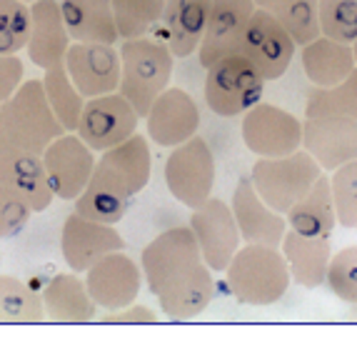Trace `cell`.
Wrapping results in <instances>:
<instances>
[{
  "label": "cell",
  "instance_id": "6da1fadb",
  "mask_svg": "<svg viewBox=\"0 0 357 355\" xmlns=\"http://www.w3.org/2000/svg\"><path fill=\"white\" fill-rule=\"evenodd\" d=\"M150 173L153 155L148 138L135 133L120 145L100 153L88 188L77 196L75 210L96 223H120L132 198L150 183Z\"/></svg>",
  "mask_w": 357,
  "mask_h": 355
},
{
  "label": "cell",
  "instance_id": "7a4b0ae2",
  "mask_svg": "<svg viewBox=\"0 0 357 355\" xmlns=\"http://www.w3.org/2000/svg\"><path fill=\"white\" fill-rule=\"evenodd\" d=\"M66 128L55 118L43 80H25L8 101L0 103V155L40 153Z\"/></svg>",
  "mask_w": 357,
  "mask_h": 355
},
{
  "label": "cell",
  "instance_id": "3957f363",
  "mask_svg": "<svg viewBox=\"0 0 357 355\" xmlns=\"http://www.w3.org/2000/svg\"><path fill=\"white\" fill-rule=\"evenodd\" d=\"M227 288L243 305H273L292 283L290 268L280 248L248 243L235 253L225 270Z\"/></svg>",
  "mask_w": 357,
  "mask_h": 355
},
{
  "label": "cell",
  "instance_id": "277c9868",
  "mask_svg": "<svg viewBox=\"0 0 357 355\" xmlns=\"http://www.w3.org/2000/svg\"><path fill=\"white\" fill-rule=\"evenodd\" d=\"M120 58H123L120 93L132 103L137 115L145 118L153 103L170 88L175 55L165 41L143 36L120 43Z\"/></svg>",
  "mask_w": 357,
  "mask_h": 355
},
{
  "label": "cell",
  "instance_id": "5b68a950",
  "mask_svg": "<svg viewBox=\"0 0 357 355\" xmlns=\"http://www.w3.org/2000/svg\"><path fill=\"white\" fill-rule=\"evenodd\" d=\"M322 173L325 171L320 163L305 148H300L282 158H257L250 171V180L262 201L278 213L287 215V210L300 198L307 196Z\"/></svg>",
  "mask_w": 357,
  "mask_h": 355
},
{
  "label": "cell",
  "instance_id": "8992f818",
  "mask_svg": "<svg viewBox=\"0 0 357 355\" xmlns=\"http://www.w3.org/2000/svg\"><path fill=\"white\" fill-rule=\"evenodd\" d=\"M265 78L257 68L240 53L220 58L208 68L205 78V103L220 118L245 115L252 106H257L265 90Z\"/></svg>",
  "mask_w": 357,
  "mask_h": 355
},
{
  "label": "cell",
  "instance_id": "52a82bcc",
  "mask_svg": "<svg viewBox=\"0 0 357 355\" xmlns=\"http://www.w3.org/2000/svg\"><path fill=\"white\" fill-rule=\"evenodd\" d=\"M165 185L170 196L185 208H200L213 198L215 188V155L208 140L200 136L173 148L165 160Z\"/></svg>",
  "mask_w": 357,
  "mask_h": 355
},
{
  "label": "cell",
  "instance_id": "ba28073f",
  "mask_svg": "<svg viewBox=\"0 0 357 355\" xmlns=\"http://www.w3.org/2000/svg\"><path fill=\"white\" fill-rule=\"evenodd\" d=\"M240 133L257 158H282L303 148V120L273 103H257L245 113Z\"/></svg>",
  "mask_w": 357,
  "mask_h": 355
},
{
  "label": "cell",
  "instance_id": "9c48e42d",
  "mask_svg": "<svg viewBox=\"0 0 357 355\" xmlns=\"http://www.w3.org/2000/svg\"><path fill=\"white\" fill-rule=\"evenodd\" d=\"M295 48L298 43L292 41L285 25L275 18V13L257 8L245 28L238 53L250 60L257 73L270 83L287 73L292 58H295Z\"/></svg>",
  "mask_w": 357,
  "mask_h": 355
},
{
  "label": "cell",
  "instance_id": "30bf717a",
  "mask_svg": "<svg viewBox=\"0 0 357 355\" xmlns=\"http://www.w3.org/2000/svg\"><path fill=\"white\" fill-rule=\"evenodd\" d=\"M137 120L140 115L132 108V103L118 90V93L88 98L75 133L96 153H105L130 136H135Z\"/></svg>",
  "mask_w": 357,
  "mask_h": 355
},
{
  "label": "cell",
  "instance_id": "8fae6325",
  "mask_svg": "<svg viewBox=\"0 0 357 355\" xmlns=\"http://www.w3.org/2000/svg\"><path fill=\"white\" fill-rule=\"evenodd\" d=\"M43 163L50 188L60 201H77L96 173V150L77 133H63L43 150Z\"/></svg>",
  "mask_w": 357,
  "mask_h": 355
},
{
  "label": "cell",
  "instance_id": "7c38bea8",
  "mask_svg": "<svg viewBox=\"0 0 357 355\" xmlns=\"http://www.w3.org/2000/svg\"><path fill=\"white\" fill-rule=\"evenodd\" d=\"M190 228L195 233L203 261L213 273H225L230 261L243 248V233L238 220L232 215V208L220 198H210L190 215Z\"/></svg>",
  "mask_w": 357,
  "mask_h": 355
},
{
  "label": "cell",
  "instance_id": "4fadbf2b",
  "mask_svg": "<svg viewBox=\"0 0 357 355\" xmlns=\"http://www.w3.org/2000/svg\"><path fill=\"white\" fill-rule=\"evenodd\" d=\"M200 261H203V250H200V243H197L190 225H178V228L162 231L145 245L143 255H140L145 283L153 296L167 280H173L178 273L188 270Z\"/></svg>",
  "mask_w": 357,
  "mask_h": 355
},
{
  "label": "cell",
  "instance_id": "5bb4252c",
  "mask_svg": "<svg viewBox=\"0 0 357 355\" xmlns=\"http://www.w3.org/2000/svg\"><path fill=\"white\" fill-rule=\"evenodd\" d=\"M143 280V266L123 250L102 255L100 261L85 273L90 296L98 303V308H102L105 313L132 305L140 296Z\"/></svg>",
  "mask_w": 357,
  "mask_h": 355
},
{
  "label": "cell",
  "instance_id": "9a60e30c",
  "mask_svg": "<svg viewBox=\"0 0 357 355\" xmlns=\"http://www.w3.org/2000/svg\"><path fill=\"white\" fill-rule=\"evenodd\" d=\"M66 68L75 88L85 98L118 93L123 78V58L115 45L105 43H73L66 55Z\"/></svg>",
  "mask_w": 357,
  "mask_h": 355
},
{
  "label": "cell",
  "instance_id": "2e32d148",
  "mask_svg": "<svg viewBox=\"0 0 357 355\" xmlns=\"http://www.w3.org/2000/svg\"><path fill=\"white\" fill-rule=\"evenodd\" d=\"M123 248H126V243H123V236L118 233L115 225L96 223V220L80 215L77 210H73L63 220L60 253H63V261L68 263L70 270L88 273L102 255Z\"/></svg>",
  "mask_w": 357,
  "mask_h": 355
},
{
  "label": "cell",
  "instance_id": "e0dca14e",
  "mask_svg": "<svg viewBox=\"0 0 357 355\" xmlns=\"http://www.w3.org/2000/svg\"><path fill=\"white\" fill-rule=\"evenodd\" d=\"M145 125H148V138L155 145L178 148L185 140L197 136L200 108L188 90L167 88L148 110Z\"/></svg>",
  "mask_w": 357,
  "mask_h": 355
},
{
  "label": "cell",
  "instance_id": "ac0fdd59",
  "mask_svg": "<svg viewBox=\"0 0 357 355\" xmlns=\"http://www.w3.org/2000/svg\"><path fill=\"white\" fill-rule=\"evenodd\" d=\"M255 10V0H213L208 28H205L203 43L197 48V58L205 71L225 55L238 53L245 28Z\"/></svg>",
  "mask_w": 357,
  "mask_h": 355
},
{
  "label": "cell",
  "instance_id": "d6986e66",
  "mask_svg": "<svg viewBox=\"0 0 357 355\" xmlns=\"http://www.w3.org/2000/svg\"><path fill=\"white\" fill-rule=\"evenodd\" d=\"M303 148L322 166V171H337L357 160V120L352 118H305Z\"/></svg>",
  "mask_w": 357,
  "mask_h": 355
},
{
  "label": "cell",
  "instance_id": "ffe728a7",
  "mask_svg": "<svg viewBox=\"0 0 357 355\" xmlns=\"http://www.w3.org/2000/svg\"><path fill=\"white\" fill-rule=\"evenodd\" d=\"M230 208L235 220H238V228L243 233L245 243H260V245L280 248L282 238L287 233V218L262 201L250 178H243L235 185Z\"/></svg>",
  "mask_w": 357,
  "mask_h": 355
},
{
  "label": "cell",
  "instance_id": "44dd1931",
  "mask_svg": "<svg viewBox=\"0 0 357 355\" xmlns=\"http://www.w3.org/2000/svg\"><path fill=\"white\" fill-rule=\"evenodd\" d=\"M33 13V28L28 41V58L40 71L66 63V55L73 45V38L68 33V25L63 20L58 0H36L30 3Z\"/></svg>",
  "mask_w": 357,
  "mask_h": 355
},
{
  "label": "cell",
  "instance_id": "7402d4cb",
  "mask_svg": "<svg viewBox=\"0 0 357 355\" xmlns=\"http://www.w3.org/2000/svg\"><path fill=\"white\" fill-rule=\"evenodd\" d=\"M43 296L45 305V318L50 323H63V326H83L96 320L98 303L93 300L85 278L80 273H58L48 280Z\"/></svg>",
  "mask_w": 357,
  "mask_h": 355
},
{
  "label": "cell",
  "instance_id": "603a6c76",
  "mask_svg": "<svg viewBox=\"0 0 357 355\" xmlns=\"http://www.w3.org/2000/svg\"><path fill=\"white\" fill-rule=\"evenodd\" d=\"M213 0H165L160 28L175 58H188L200 48Z\"/></svg>",
  "mask_w": 357,
  "mask_h": 355
},
{
  "label": "cell",
  "instance_id": "cb8c5ba5",
  "mask_svg": "<svg viewBox=\"0 0 357 355\" xmlns=\"http://www.w3.org/2000/svg\"><path fill=\"white\" fill-rule=\"evenodd\" d=\"M0 183L23 196L36 213L48 210L50 203L55 201L40 153H23L20 150V153L0 155Z\"/></svg>",
  "mask_w": 357,
  "mask_h": 355
},
{
  "label": "cell",
  "instance_id": "d4e9b609",
  "mask_svg": "<svg viewBox=\"0 0 357 355\" xmlns=\"http://www.w3.org/2000/svg\"><path fill=\"white\" fill-rule=\"evenodd\" d=\"M280 250L290 268L292 283L315 290L328 280L330 258H333L330 238H307L290 228L282 238Z\"/></svg>",
  "mask_w": 357,
  "mask_h": 355
},
{
  "label": "cell",
  "instance_id": "484cf974",
  "mask_svg": "<svg viewBox=\"0 0 357 355\" xmlns=\"http://www.w3.org/2000/svg\"><path fill=\"white\" fill-rule=\"evenodd\" d=\"M60 10L73 43L115 45L120 41L113 0H60Z\"/></svg>",
  "mask_w": 357,
  "mask_h": 355
},
{
  "label": "cell",
  "instance_id": "4316f807",
  "mask_svg": "<svg viewBox=\"0 0 357 355\" xmlns=\"http://www.w3.org/2000/svg\"><path fill=\"white\" fill-rule=\"evenodd\" d=\"M300 63H303V73L315 88H333L357 71L352 45L333 41L328 36H320L317 41L303 45Z\"/></svg>",
  "mask_w": 357,
  "mask_h": 355
},
{
  "label": "cell",
  "instance_id": "83f0119b",
  "mask_svg": "<svg viewBox=\"0 0 357 355\" xmlns=\"http://www.w3.org/2000/svg\"><path fill=\"white\" fill-rule=\"evenodd\" d=\"M287 225L292 231L303 233L307 238H330L337 223V210L333 201V183L322 173L317 183L310 188L305 198H300L287 210Z\"/></svg>",
  "mask_w": 357,
  "mask_h": 355
},
{
  "label": "cell",
  "instance_id": "f1b7e54d",
  "mask_svg": "<svg viewBox=\"0 0 357 355\" xmlns=\"http://www.w3.org/2000/svg\"><path fill=\"white\" fill-rule=\"evenodd\" d=\"M45 318L43 296L15 275H0V323L3 326H36Z\"/></svg>",
  "mask_w": 357,
  "mask_h": 355
},
{
  "label": "cell",
  "instance_id": "f546056e",
  "mask_svg": "<svg viewBox=\"0 0 357 355\" xmlns=\"http://www.w3.org/2000/svg\"><path fill=\"white\" fill-rule=\"evenodd\" d=\"M40 80H43V88H45V95H48L50 108L55 113V118L66 128V133H75L88 98L75 88V83L68 75L66 63H58V66L43 71Z\"/></svg>",
  "mask_w": 357,
  "mask_h": 355
},
{
  "label": "cell",
  "instance_id": "4dcf8cb0",
  "mask_svg": "<svg viewBox=\"0 0 357 355\" xmlns=\"http://www.w3.org/2000/svg\"><path fill=\"white\" fill-rule=\"evenodd\" d=\"M352 118L357 120V71L333 85V88H312L305 103V118Z\"/></svg>",
  "mask_w": 357,
  "mask_h": 355
},
{
  "label": "cell",
  "instance_id": "1f68e13d",
  "mask_svg": "<svg viewBox=\"0 0 357 355\" xmlns=\"http://www.w3.org/2000/svg\"><path fill=\"white\" fill-rule=\"evenodd\" d=\"M115 23L120 30V41L143 38L148 30L160 23L165 0H113Z\"/></svg>",
  "mask_w": 357,
  "mask_h": 355
},
{
  "label": "cell",
  "instance_id": "d6a6232c",
  "mask_svg": "<svg viewBox=\"0 0 357 355\" xmlns=\"http://www.w3.org/2000/svg\"><path fill=\"white\" fill-rule=\"evenodd\" d=\"M33 13L25 0H0V53L18 55L28 48Z\"/></svg>",
  "mask_w": 357,
  "mask_h": 355
},
{
  "label": "cell",
  "instance_id": "836d02e7",
  "mask_svg": "<svg viewBox=\"0 0 357 355\" xmlns=\"http://www.w3.org/2000/svg\"><path fill=\"white\" fill-rule=\"evenodd\" d=\"M273 13L300 48L322 36L320 0H287L285 6H280Z\"/></svg>",
  "mask_w": 357,
  "mask_h": 355
},
{
  "label": "cell",
  "instance_id": "e575fe53",
  "mask_svg": "<svg viewBox=\"0 0 357 355\" xmlns=\"http://www.w3.org/2000/svg\"><path fill=\"white\" fill-rule=\"evenodd\" d=\"M322 36L340 43L357 41V0H320Z\"/></svg>",
  "mask_w": 357,
  "mask_h": 355
},
{
  "label": "cell",
  "instance_id": "d590c367",
  "mask_svg": "<svg viewBox=\"0 0 357 355\" xmlns=\"http://www.w3.org/2000/svg\"><path fill=\"white\" fill-rule=\"evenodd\" d=\"M337 223L347 231H357V160L340 166L330 175Z\"/></svg>",
  "mask_w": 357,
  "mask_h": 355
},
{
  "label": "cell",
  "instance_id": "8d00e7d4",
  "mask_svg": "<svg viewBox=\"0 0 357 355\" xmlns=\"http://www.w3.org/2000/svg\"><path fill=\"white\" fill-rule=\"evenodd\" d=\"M325 283L337 300L357 305V245H347L330 258Z\"/></svg>",
  "mask_w": 357,
  "mask_h": 355
},
{
  "label": "cell",
  "instance_id": "74e56055",
  "mask_svg": "<svg viewBox=\"0 0 357 355\" xmlns=\"http://www.w3.org/2000/svg\"><path fill=\"white\" fill-rule=\"evenodd\" d=\"M33 208L28 205L23 196H18L13 188L0 183V240L15 238L25 231V225L33 218Z\"/></svg>",
  "mask_w": 357,
  "mask_h": 355
},
{
  "label": "cell",
  "instance_id": "f35d334b",
  "mask_svg": "<svg viewBox=\"0 0 357 355\" xmlns=\"http://www.w3.org/2000/svg\"><path fill=\"white\" fill-rule=\"evenodd\" d=\"M25 83V66L18 55L0 53V103L8 101Z\"/></svg>",
  "mask_w": 357,
  "mask_h": 355
},
{
  "label": "cell",
  "instance_id": "ab89813d",
  "mask_svg": "<svg viewBox=\"0 0 357 355\" xmlns=\"http://www.w3.org/2000/svg\"><path fill=\"white\" fill-rule=\"evenodd\" d=\"M102 323H145V326H153V323H158V313L150 310L148 305L132 303L128 308L107 310V313L102 315Z\"/></svg>",
  "mask_w": 357,
  "mask_h": 355
},
{
  "label": "cell",
  "instance_id": "60d3db41",
  "mask_svg": "<svg viewBox=\"0 0 357 355\" xmlns=\"http://www.w3.org/2000/svg\"><path fill=\"white\" fill-rule=\"evenodd\" d=\"M285 3H287V0H255L257 8H265V10H270V13L278 10V8L285 6Z\"/></svg>",
  "mask_w": 357,
  "mask_h": 355
},
{
  "label": "cell",
  "instance_id": "b9f144b4",
  "mask_svg": "<svg viewBox=\"0 0 357 355\" xmlns=\"http://www.w3.org/2000/svg\"><path fill=\"white\" fill-rule=\"evenodd\" d=\"M352 53H355V63H357V41L352 43Z\"/></svg>",
  "mask_w": 357,
  "mask_h": 355
},
{
  "label": "cell",
  "instance_id": "7bdbcfd3",
  "mask_svg": "<svg viewBox=\"0 0 357 355\" xmlns=\"http://www.w3.org/2000/svg\"><path fill=\"white\" fill-rule=\"evenodd\" d=\"M25 3H36V0H25Z\"/></svg>",
  "mask_w": 357,
  "mask_h": 355
}]
</instances>
